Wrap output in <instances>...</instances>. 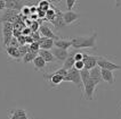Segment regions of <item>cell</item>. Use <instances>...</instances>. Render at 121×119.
I'll return each mask as SVG.
<instances>
[{
  "instance_id": "6da1fadb",
  "label": "cell",
  "mask_w": 121,
  "mask_h": 119,
  "mask_svg": "<svg viewBox=\"0 0 121 119\" xmlns=\"http://www.w3.org/2000/svg\"><path fill=\"white\" fill-rule=\"evenodd\" d=\"M98 34L95 31L94 33L89 36H74L71 39L72 41V48L78 50V49H93L96 50V41H97Z\"/></svg>"
},
{
  "instance_id": "7a4b0ae2",
  "label": "cell",
  "mask_w": 121,
  "mask_h": 119,
  "mask_svg": "<svg viewBox=\"0 0 121 119\" xmlns=\"http://www.w3.org/2000/svg\"><path fill=\"white\" fill-rule=\"evenodd\" d=\"M2 24V46H8L14 38V25L10 22H5Z\"/></svg>"
},
{
  "instance_id": "3957f363",
  "label": "cell",
  "mask_w": 121,
  "mask_h": 119,
  "mask_svg": "<svg viewBox=\"0 0 121 119\" xmlns=\"http://www.w3.org/2000/svg\"><path fill=\"white\" fill-rule=\"evenodd\" d=\"M64 82H71L75 84L77 87H83V84H82V79H81V75H80V70L75 69V68H71L70 70H67V76L64 78Z\"/></svg>"
},
{
  "instance_id": "277c9868",
  "label": "cell",
  "mask_w": 121,
  "mask_h": 119,
  "mask_svg": "<svg viewBox=\"0 0 121 119\" xmlns=\"http://www.w3.org/2000/svg\"><path fill=\"white\" fill-rule=\"evenodd\" d=\"M96 86H97V84L91 78H89L87 82H85L83 83V95H82V98H86L88 101H93Z\"/></svg>"
},
{
  "instance_id": "5b68a950",
  "label": "cell",
  "mask_w": 121,
  "mask_h": 119,
  "mask_svg": "<svg viewBox=\"0 0 121 119\" xmlns=\"http://www.w3.org/2000/svg\"><path fill=\"white\" fill-rule=\"evenodd\" d=\"M97 66H99L102 69H108V70H117V69H121L120 65H117L114 62L110 61L108 59L104 58V57H98L97 59Z\"/></svg>"
},
{
  "instance_id": "8992f818",
  "label": "cell",
  "mask_w": 121,
  "mask_h": 119,
  "mask_svg": "<svg viewBox=\"0 0 121 119\" xmlns=\"http://www.w3.org/2000/svg\"><path fill=\"white\" fill-rule=\"evenodd\" d=\"M8 119H31L25 109H10L8 110Z\"/></svg>"
},
{
  "instance_id": "52a82bcc",
  "label": "cell",
  "mask_w": 121,
  "mask_h": 119,
  "mask_svg": "<svg viewBox=\"0 0 121 119\" xmlns=\"http://www.w3.org/2000/svg\"><path fill=\"white\" fill-rule=\"evenodd\" d=\"M43 78L47 79L48 82L52 84V87H56L60 84H62L64 82V77H62L60 75L55 73H50V74H43Z\"/></svg>"
},
{
  "instance_id": "ba28073f",
  "label": "cell",
  "mask_w": 121,
  "mask_h": 119,
  "mask_svg": "<svg viewBox=\"0 0 121 119\" xmlns=\"http://www.w3.org/2000/svg\"><path fill=\"white\" fill-rule=\"evenodd\" d=\"M97 59L98 57L96 56H91V54H88V53H83V59L82 61L85 62V69L90 70L97 66Z\"/></svg>"
},
{
  "instance_id": "9c48e42d",
  "label": "cell",
  "mask_w": 121,
  "mask_h": 119,
  "mask_svg": "<svg viewBox=\"0 0 121 119\" xmlns=\"http://www.w3.org/2000/svg\"><path fill=\"white\" fill-rule=\"evenodd\" d=\"M39 32H40L41 36H45L47 39H53V40H58V36L52 31V28L48 26L47 24H42L40 25V28H39Z\"/></svg>"
},
{
  "instance_id": "30bf717a",
  "label": "cell",
  "mask_w": 121,
  "mask_h": 119,
  "mask_svg": "<svg viewBox=\"0 0 121 119\" xmlns=\"http://www.w3.org/2000/svg\"><path fill=\"white\" fill-rule=\"evenodd\" d=\"M63 18H64V22H65L66 25H71L80 18V14L75 13L73 10H71V12L67 10L65 13H63Z\"/></svg>"
},
{
  "instance_id": "8fae6325",
  "label": "cell",
  "mask_w": 121,
  "mask_h": 119,
  "mask_svg": "<svg viewBox=\"0 0 121 119\" xmlns=\"http://www.w3.org/2000/svg\"><path fill=\"white\" fill-rule=\"evenodd\" d=\"M52 24L54 25V27L56 30H62L63 27L66 26V24L64 22V18H63V13L60 12V9H57V8H56V17L52 22Z\"/></svg>"
},
{
  "instance_id": "7c38bea8",
  "label": "cell",
  "mask_w": 121,
  "mask_h": 119,
  "mask_svg": "<svg viewBox=\"0 0 121 119\" xmlns=\"http://www.w3.org/2000/svg\"><path fill=\"white\" fill-rule=\"evenodd\" d=\"M17 13H18V12L10 10V9L4 10V14L0 16V23H5V22L13 23L14 20L16 19V17H17Z\"/></svg>"
},
{
  "instance_id": "4fadbf2b",
  "label": "cell",
  "mask_w": 121,
  "mask_h": 119,
  "mask_svg": "<svg viewBox=\"0 0 121 119\" xmlns=\"http://www.w3.org/2000/svg\"><path fill=\"white\" fill-rule=\"evenodd\" d=\"M24 7L23 0H9L6 1V9L15 10V12H21Z\"/></svg>"
},
{
  "instance_id": "5bb4252c",
  "label": "cell",
  "mask_w": 121,
  "mask_h": 119,
  "mask_svg": "<svg viewBox=\"0 0 121 119\" xmlns=\"http://www.w3.org/2000/svg\"><path fill=\"white\" fill-rule=\"evenodd\" d=\"M89 73H90V78L93 79L97 85H98V84H101V82L103 81V78H102V68L101 67L96 66L95 68L90 69V70H89Z\"/></svg>"
},
{
  "instance_id": "9a60e30c",
  "label": "cell",
  "mask_w": 121,
  "mask_h": 119,
  "mask_svg": "<svg viewBox=\"0 0 121 119\" xmlns=\"http://www.w3.org/2000/svg\"><path fill=\"white\" fill-rule=\"evenodd\" d=\"M52 52L54 54V57L56 58V60H60V61H63V62L66 60V58L69 57V54H70V53L67 52V50L60 49V48H54Z\"/></svg>"
},
{
  "instance_id": "2e32d148",
  "label": "cell",
  "mask_w": 121,
  "mask_h": 119,
  "mask_svg": "<svg viewBox=\"0 0 121 119\" xmlns=\"http://www.w3.org/2000/svg\"><path fill=\"white\" fill-rule=\"evenodd\" d=\"M39 44H40L41 49H45V50H50L53 49L55 46V40L53 39H47L45 36H41V39L38 41Z\"/></svg>"
},
{
  "instance_id": "e0dca14e",
  "label": "cell",
  "mask_w": 121,
  "mask_h": 119,
  "mask_svg": "<svg viewBox=\"0 0 121 119\" xmlns=\"http://www.w3.org/2000/svg\"><path fill=\"white\" fill-rule=\"evenodd\" d=\"M102 78L104 82H106L108 84H114L115 78H114V74L112 70H108V69H102Z\"/></svg>"
},
{
  "instance_id": "ac0fdd59",
  "label": "cell",
  "mask_w": 121,
  "mask_h": 119,
  "mask_svg": "<svg viewBox=\"0 0 121 119\" xmlns=\"http://www.w3.org/2000/svg\"><path fill=\"white\" fill-rule=\"evenodd\" d=\"M6 52L10 58L17 60V61L22 59V56H21V52H20V50H18L17 46H7Z\"/></svg>"
},
{
  "instance_id": "d6986e66",
  "label": "cell",
  "mask_w": 121,
  "mask_h": 119,
  "mask_svg": "<svg viewBox=\"0 0 121 119\" xmlns=\"http://www.w3.org/2000/svg\"><path fill=\"white\" fill-rule=\"evenodd\" d=\"M39 56H41L46 62H53L56 60V58L54 57V54L53 52L50 51V50H45V49H41L40 51H39Z\"/></svg>"
},
{
  "instance_id": "ffe728a7",
  "label": "cell",
  "mask_w": 121,
  "mask_h": 119,
  "mask_svg": "<svg viewBox=\"0 0 121 119\" xmlns=\"http://www.w3.org/2000/svg\"><path fill=\"white\" fill-rule=\"evenodd\" d=\"M55 46L56 48H60V49H64L67 50L69 48L72 46V41L71 40H63V39H58L55 41Z\"/></svg>"
},
{
  "instance_id": "44dd1931",
  "label": "cell",
  "mask_w": 121,
  "mask_h": 119,
  "mask_svg": "<svg viewBox=\"0 0 121 119\" xmlns=\"http://www.w3.org/2000/svg\"><path fill=\"white\" fill-rule=\"evenodd\" d=\"M46 61H45V59L41 57V56H37L35 57V59L33 60V65H34V69L35 70H42L45 67H46Z\"/></svg>"
},
{
  "instance_id": "7402d4cb",
  "label": "cell",
  "mask_w": 121,
  "mask_h": 119,
  "mask_svg": "<svg viewBox=\"0 0 121 119\" xmlns=\"http://www.w3.org/2000/svg\"><path fill=\"white\" fill-rule=\"evenodd\" d=\"M74 64H75V59H74V53H70L69 57L66 58V60L64 61V65H63V68H65L66 70H70L71 68L74 67Z\"/></svg>"
},
{
  "instance_id": "603a6c76",
  "label": "cell",
  "mask_w": 121,
  "mask_h": 119,
  "mask_svg": "<svg viewBox=\"0 0 121 119\" xmlns=\"http://www.w3.org/2000/svg\"><path fill=\"white\" fill-rule=\"evenodd\" d=\"M55 17H56V8H55L53 5H52V8L46 12V17H45V22H53L55 19Z\"/></svg>"
},
{
  "instance_id": "cb8c5ba5",
  "label": "cell",
  "mask_w": 121,
  "mask_h": 119,
  "mask_svg": "<svg viewBox=\"0 0 121 119\" xmlns=\"http://www.w3.org/2000/svg\"><path fill=\"white\" fill-rule=\"evenodd\" d=\"M38 8L43 10V12H47V10H49L52 8V4L49 1H46V0H40L39 4H38Z\"/></svg>"
},
{
  "instance_id": "d4e9b609",
  "label": "cell",
  "mask_w": 121,
  "mask_h": 119,
  "mask_svg": "<svg viewBox=\"0 0 121 119\" xmlns=\"http://www.w3.org/2000/svg\"><path fill=\"white\" fill-rule=\"evenodd\" d=\"M38 54L37 53H33V52H27L23 58H22V61L24 62V64H29V62H31V61H33L35 59V57H37Z\"/></svg>"
},
{
  "instance_id": "484cf974",
  "label": "cell",
  "mask_w": 121,
  "mask_h": 119,
  "mask_svg": "<svg viewBox=\"0 0 121 119\" xmlns=\"http://www.w3.org/2000/svg\"><path fill=\"white\" fill-rule=\"evenodd\" d=\"M29 46H30V52H33V53L39 54V51L41 50L39 42H33V43H31V44H29Z\"/></svg>"
},
{
  "instance_id": "4316f807",
  "label": "cell",
  "mask_w": 121,
  "mask_h": 119,
  "mask_svg": "<svg viewBox=\"0 0 121 119\" xmlns=\"http://www.w3.org/2000/svg\"><path fill=\"white\" fill-rule=\"evenodd\" d=\"M18 50H20L21 52V56H22V58L26 54L27 52H30V46L29 44H24V46H18Z\"/></svg>"
},
{
  "instance_id": "83f0119b",
  "label": "cell",
  "mask_w": 121,
  "mask_h": 119,
  "mask_svg": "<svg viewBox=\"0 0 121 119\" xmlns=\"http://www.w3.org/2000/svg\"><path fill=\"white\" fill-rule=\"evenodd\" d=\"M30 28L32 32H38L39 28H40V24L38 23V20H32L31 24H30Z\"/></svg>"
},
{
  "instance_id": "f1b7e54d",
  "label": "cell",
  "mask_w": 121,
  "mask_h": 119,
  "mask_svg": "<svg viewBox=\"0 0 121 119\" xmlns=\"http://www.w3.org/2000/svg\"><path fill=\"white\" fill-rule=\"evenodd\" d=\"M75 4H77V0H66V8H67V10H69V12H71V10L74 8Z\"/></svg>"
},
{
  "instance_id": "f546056e",
  "label": "cell",
  "mask_w": 121,
  "mask_h": 119,
  "mask_svg": "<svg viewBox=\"0 0 121 119\" xmlns=\"http://www.w3.org/2000/svg\"><path fill=\"white\" fill-rule=\"evenodd\" d=\"M74 68L75 69H78V70H82L83 68H85V62L80 60V61H75V64H74Z\"/></svg>"
},
{
  "instance_id": "4dcf8cb0",
  "label": "cell",
  "mask_w": 121,
  "mask_h": 119,
  "mask_svg": "<svg viewBox=\"0 0 121 119\" xmlns=\"http://www.w3.org/2000/svg\"><path fill=\"white\" fill-rule=\"evenodd\" d=\"M21 12H22V14H23V15H25V16H30V15H31L30 7H27V6H24V7H23V9H22Z\"/></svg>"
},
{
  "instance_id": "1f68e13d",
  "label": "cell",
  "mask_w": 121,
  "mask_h": 119,
  "mask_svg": "<svg viewBox=\"0 0 121 119\" xmlns=\"http://www.w3.org/2000/svg\"><path fill=\"white\" fill-rule=\"evenodd\" d=\"M74 59L75 61H80V60L83 59V53L82 52H75L74 53Z\"/></svg>"
},
{
  "instance_id": "d6a6232c",
  "label": "cell",
  "mask_w": 121,
  "mask_h": 119,
  "mask_svg": "<svg viewBox=\"0 0 121 119\" xmlns=\"http://www.w3.org/2000/svg\"><path fill=\"white\" fill-rule=\"evenodd\" d=\"M6 9V1L5 0H0V13L4 12Z\"/></svg>"
},
{
  "instance_id": "836d02e7",
  "label": "cell",
  "mask_w": 121,
  "mask_h": 119,
  "mask_svg": "<svg viewBox=\"0 0 121 119\" xmlns=\"http://www.w3.org/2000/svg\"><path fill=\"white\" fill-rule=\"evenodd\" d=\"M23 34H26L27 35H31V33H32V31H31V28L30 27H25V30H23V32H22Z\"/></svg>"
},
{
  "instance_id": "e575fe53",
  "label": "cell",
  "mask_w": 121,
  "mask_h": 119,
  "mask_svg": "<svg viewBox=\"0 0 121 119\" xmlns=\"http://www.w3.org/2000/svg\"><path fill=\"white\" fill-rule=\"evenodd\" d=\"M30 10H31V14H37V12H38V6H31L30 7Z\"/></svg>"
},
{
  "instance_id": "d590c367",
  "label": "cell",
  "mask_w": 121,
  "mask_h": 119,
  "mask_svg": "<svg viewBox=\"0 0 121 119\" xmlns=\"http://www.w3.org/2000/svg\"><path fill=\"white\" fill-rule=\"evenodd\" d=\"M121 6V0H115V7Z\"/></svg>"
},
{
  "instance_id": "8d00e7d4",
  "label": "cell",
  "mask_w": 121,
  "mask_h": 119,
  "mask_svg": "<svg viewBox=\"0 0 121 119\" xmlns=\"http://www.w3.org/2000/svg\"><path fill=\"white\" fill-rule=\"evenodd\" d=\"M60 0H52V4H56L57 5V4H60Z\"/></svg>"
},
{
  "instance_id": "74e56055",
  "label": "cell",
  "mask_w": 121,
  "mask_h": 119,
  "mask_svg": "<svg viewBox=\"0 0 121 119\" xmlns=\"http://www.w3.org/2000/svg\"><path fill=\"white\" fill-rule=\"evenodd\" d=\"M46 1H49V2H50V4H52V0H46Z\"/></svg>"
},
{
  "instance_id": "f35d334b",
  "label": "cell",
  "mask_w": 121,
  "mask_h": 119,
  "mask_svg": "<svg viewBox=\"0 0 121 119\" xmlns=\"http://www.w3.org/2000/svg\"><path fill=\"white\" fill-rule=\"evenodd\" d=\"M5 1H9V0H5Z\"/></svg>"
},
{
  "instance_id": "ab89813d",
  "label": "cell",
  "mask_w": 121,
  "mask_h": 119,
  "mask_svg": "<svg viewBox=\"0 0 121 119\" xmlns=\"http://www.w3.org/2000/svg\"><path fill=\"white\" fill-rule=\"evenodd\" d=\"M120 106H121V104H120Z\"/></svg>"
}]
</instances>
